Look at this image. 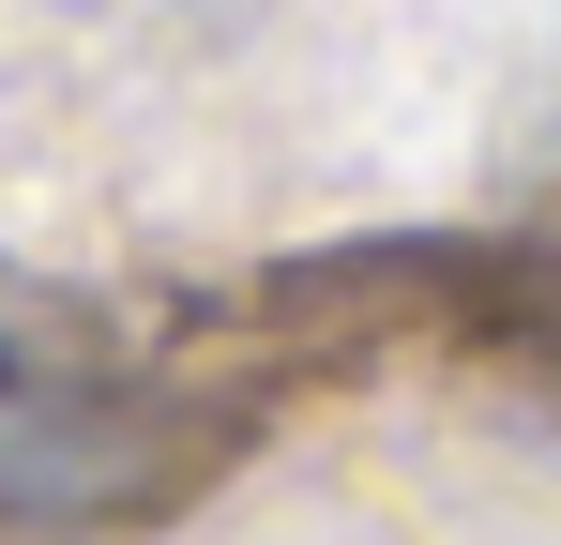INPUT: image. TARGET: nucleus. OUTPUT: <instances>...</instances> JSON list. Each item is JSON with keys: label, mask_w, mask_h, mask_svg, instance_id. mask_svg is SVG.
I'll return each mask as SVG.
<instances>
[{"label": "nucleus", "mask_w": 561, "mask_h": 545, "mask_svg": "<svg viewBox=\"0 0 561 545\" xmlns=\"http://www.w3.org/2000/svg\"><path fill=\"white\" fill-rule=\"evenodd\" d=\"M547 212H561V167H547Z\"/></svg>", "instance_id": "nucleus-2"}, {"label": "nucleus", "mask_w": 561, "mask_h": 545, "mask_svg": "<svg viewBox=\"0 0 561 545\" xmlns=\"http://www.w3.org/2000/svg\"><path fill=\"white\" fill-rule=\"evenodd\" d=\"M197 454H213V425L183 409L168 363L122 349L106 303L0 272V515H137Z\"/></svg>", "instance_id": "nucleus-1"}]
</instances>
